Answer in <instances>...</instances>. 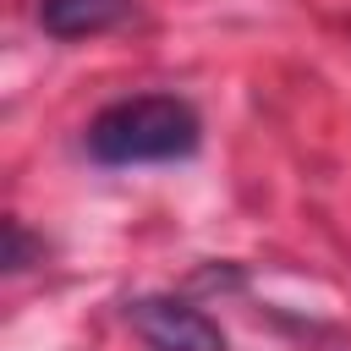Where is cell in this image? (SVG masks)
<instances>
[{
    "mask_svg": "<svg viewBox=\"0 0 351 351\" xmlns=\"http://www.w3.org/2000/svg\"><path fill=\"white\" fill-rule=\"evenodd\" d=\"M197 110L176 93L115 99L88 121V154L99 165H170L197 154Z\"/></svg>",
    "mask_w": 351,
    "mask_h": 351,
    "instance_id": "cell-1",
    "label": "cell"
},
{
    "mask_svg": "<svg viewBox=\"0 0 351 351\" xmlns=\"http://www.w3.org/2000/svg\"><path fill=\"white\" fill-rule=\"evenodd\" d=\"M132 329L154 346V351H225V329L192 307V302H176V296H143L126 307Z\"/></svg>",
    "mask_w": 351,
    "mask_h": 351,
    "instance_id": "cell-2",
    "label": "cell"
},
{
    "mask_svg": "<svg viewBox=\"0 0 351 351\" xmlns=\"http://www.w3.org/2000/svg\"><path fill=\"white\" fill-rule=\"evenodd\" d=\"M132 16V0H44L38 22L49 38H99Z\"/></svg>",
    "mask_w": 351,
    "mask_h": 351,
    "instance_id": "cell-3",
    "label": "cell"
}]
</instances>
